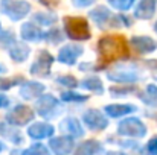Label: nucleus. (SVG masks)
<instances>
[{"mask_svg": "<svg viewBox=\"0 0 157 155\" xmlns=\"http://www.w3.org/2000/svg\"><path fill=\"white\" fill-rule=\"evenodd\" d=\"M127 53V46L122 38L117 37H105L99 43V55L104 61H111L117 56Z\"/></svg>", "mask_w": 157, "mask_h": 155, "instance_id": "1", "label": "nucleus"}, {"mask_svg": "<svg viewBox=\"0 0 157 155\" xmlns=\"http://www.w3.org/2000/svg\"><path fill=\"white\" fill-rule=\"evenodd\" d=\"M66 29L69 37L75 38V40H87L90 37V31H89V24L84 18L79 17H73V18H67L66 20Z\"/></svg>", "mask_w": 157, "mask_h": 155, "instance_id": "2", "label": "nucleus"}, {"mask_svg": "<svg viewBox=\"0 0 157 155\" xmlns=\"http://www.w3.org/2000/svg\"><path fill=\"white\" fill-rule=\"evenodd\" d=\"M2 11L12 20H20L29 12V5L20 0H2Z\"/></svg>", "mask_w": 157, "mask_h": 155, "instance_id": "3", "label": "nucleus"}, {"mask_svg": "<svg viewBox=\"0 0 157 155\" xmlns=\"http://www.w3.org/2000/svg\"><path fill=\"white\" fill-rule=\"evenodd\" d=\"M81 52L82 50H81L79 46H66V47L61 49L58 59L61 62H66V64H73L75 59L81 55Z\"/></svg>", "mask_w": 157, "mask_h": 155, "instance_id": "4", "label": "nucleus"}, {"mask_svg": "<svg viewBox=\"0 0 157 155\" xmlns=\"http://www.w3.org/2000/svg\"><path fill=\"white\" fill-rule=\"evenodd\" d=\"M131 44L134 46L136 50L142 52V53H148L156 49V43L148 37H136L131 40Z\"/></svg>", "mask_w": 157, "mask_h": 155, "instance_id": "5", "label": "nucleus"}, {"mask_svg": "<svg viewBox=\"0 0 157 155\" xmlns=\"http://www.w3.org/2000/svg\"><path fill=\"white\" fill-rule=\"evenodd\" d=\"M41 56L43 58H38V61H35V64L32 65V73L34 75H40V76H44V75H48L49 72V65H51V62H52V59L51 58H48V53H41Z\"/></svg>", "mask_w": 157, "mask_h": 155, "instance_id": "6", "label": "nucleus"}, {"mask_svg": "<svg viewBox=\"0 0 157 155\" xmlns=\"http://www.w3.org/2000/svg\"><path fill=\"white\" fill-rule=\"evenodd\" d=\"M154 9H156L154 0H142V3L139 5V8L136 11V15L140 18H150L154 14Z\"/></svg>", "mask_w": 157, "mask_h": 155, "instance_id": "7", "label": "nucleus"}, {"mask_svg": "<svg viewBox=\"0 0 157 155\" xmlns=\"http://www.w3.org/2000/svg\"><path fill=\"white\" fill-rule=\"evenodd\" d=\"M21 37L26 38V40H29V41H37V40L41 38L40 37V31L32 23H25L21 26Z\"/></svg>", "mask_w": 157, "mask_h": 155, "instance_id": "8", "label": "nucleus"}, {"mask_svg": "<svg viewBox=\"0 0 157 155\" xmlns=\"http://www.w3.org/2000/svg\"><path fill=\"white\" fill-rule=\"evenodd\" d=\"M28 55H29V49H28L26 46L15 44V46H12V49H11V56H12L15 61H23Z\"/></svg>", "mask_w": 157, "mask_h": 155, "instance_id": "9", "label": "nucleus"}, {"mask_svg": "<svg viewBox=\"0 0 157 155\" xmlns=\"http://www.w3.org/2000/svg\"><path fill=\"white\" fill-rule=\"evenodd\" d=\"M35 90H43V87L38 85L37 82H28V84L21 88V93L25 94V98H31V94L35 93Z\"/></svg>", "mask_w": 157, "mask_h": 155, "instance_id": "10", "label": "nucleus"}, {"mask_svg": "<svg viewBox=\"0 0 157 155\" xmlns=\"http://www.w3.org/2000/svg\"><path fill=\"white\" fill-rule=\"evenodd\" d=\"M84 87L89 88V90H98V91H102V85H101L99 79H95V78L84 81Z\"/></svg>", "mask_w": 157, "mask_h": 155, "instance_id": "11", "label": "nucleus"}, {"mask_svg": "<svg viewBox=\"0 0 157 155\" xmlns=\"http://www.w3.org/2000/svg\"><path fill=\"white\" fill-rule=\"evenodd\" d=\"M134 0H110V3L117 9H128Z\"/></svg>", "mask_w": 157, "mask_h": 155, "instance_id": "12", "label": "nucleus"}, {"mask_svg": "<svg viewBox=\"0 0 157 155\" xmlns=\"http://www.w3.org/2000/svg\"><path fill=\"white\" fill-rule=\"evenodd\" d=\"M75 2V5H78V6H87V5H90L93 0H73Z\"/></svg>", "mask_w": 157, "mask_h": 155, "instance_id": "13", "label": "nucleus"}, {"mask_svg": "<svg viewBox=\"0 0 157 155\" xmlns=\"http://www.w3.org/2000/svg\"><path fill=\"white\" fill-rule=\"evenodd\" d=\"M6 103H8V101H6V98L0 96V106H2V105H6Z\"/></svg>", "mask_w": 157, "mask_h": 155, "instance_id": "14", "label": "nucleus"}, {"mask_svg": "<svg viewBox=\"0 0 157 155\" xmlns=\"http://www.w3.org/2000/svg\"><path fill=\"white\" fill-rule=\"evenodd\" d=\"M156 31H157V24H156Z\"/></svg>", "mask_w": 157, "mask_h": 155, "instance_id": "15", "label": "nucleus"}]
</instances>
